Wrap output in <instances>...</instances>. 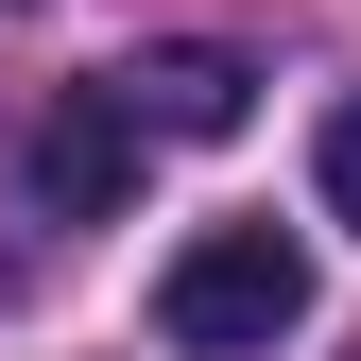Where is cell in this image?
<instances>
[{
    "instance_id": "4",
    "label": "cell",
    "mask_w": 361,
    "mask_h": 361,
    "mask_svg": "<svg viewBox=\"0 0 361 361\" xmlns=\"http://www.w3.org/2000/svg\"><path fill=\"white\" fill-rule=\"evenodd\" d=\"M310 190H327V224H361V104H327V138H310Z\"/></svg>"
},
{
    "instance_id": "3",
    "label": "cell",
    "mask_w": 361,
    "mask_h": 361,
    "mask_svg": "<svg viewBox=\"0 0 361 361\" xmlns=\"http://www.w3.org/2000/svg\"><path fill=\"white\" fill-rule=\"evenodd\" d=\"M18 190L52 207V224H104L121 190H138V121H121L104 86H69V104H35V138H18Z\"/></svg>"
},
{
    "instance_id": "1",
    "label": "cell",
    "mask_w": 361,
    "mask_h": 361,
    "mask_svg": "<svg viewBox=\"0 0 361 361\" xmlns=\"http://www.w3.org/2000/svg\"><path fill=\"white\" fill-rule=\"evenodd\" d=\"M155 327L190 344V361H276L310 327V258L276 241V224H207V241L155 276Z\"/></svg>"
},
{
    "instance_id": "2",
    "label": "cell",
    "mask_w": 361,
    "mask_h": 361,
    "mask_svg": "<svg viewBox=\"0 0 361 361\" xmlns=\"http://www.w3.org/2000/svg\"><path fill=\"white\" fill-rule=\"evenodd\" d=\"M104 104L138 121V138H241V121H258V52H224V35H155V52L104 69Z\"/></svg>"
}]
</instances>
